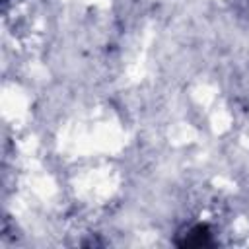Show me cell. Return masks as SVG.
I'll return each instance as SVG.
<instances>
[{
	"mask_svg": "<svg viewBox=\"0 0 249 249\" xmlns=\"http://www.w3.org/2000/svg\"><path fill=\"white\" fill-rule=\"evenodd\" d=\"M210 231L206 226H195L193 230H189L185 241H181V245H187V247H202V245H210Z\"/></svg>",
	"mask_w": 249,
	"mask_h": 249,
	"instance_id": "obj_1",
	"label": "cell"
}]
</instances>
